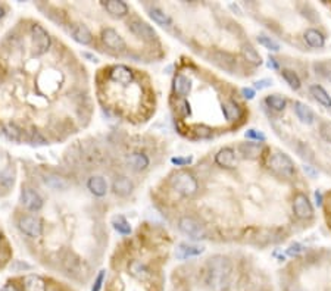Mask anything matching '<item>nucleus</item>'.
<instances>
[{
	"label": "nucleus",
	"instance_id": "1",
	"mask_svg": "<svg viewBox=\"0 0 331 291\" xmlns=\"http://www.w3.org/2000/svg\"><path fill=\"white\" fill-rule=\"evenodd\" d=\"M232 266L224 256H214L206 266V283L214 291H227L231 283Z\"/></svg>",
	"mask_w": 331,
	"mask_h": 291
},
{
	"label": "nucleus",
	"instance_id": "2",
	"mask_svg": "<svg viewBox=\"0 0 331 291\" xmlns=\"http://www.w3.org/2000/svg\"><path fill=\"white\" fill-rule=\"evenodd\" d=\"M171 184L174 190H177L183 195H193L199 190V183L196 177L189 171H178L177 174H174V177L171 178Z\"/></svg>",
	"mask_w": 331,
	"mask_h": 291
},
{
	"label": "nucleus",
	"instance_id": "3",
	"mask_svg": "<svg viewBox=\"0 0 331 291\" xmlns=\"http://www.w3.org/2000/svg\"><path fill=\"white\" fill-rule=\"evenodd\" d=\"M269 168L277 172L278 175H283L286 178H292L295 177L296 174V169H295V163L293 161L284 155V153H274L271 158H269V162H268Z\"/></svg>",
	"mask_w": 331,
	"mask_h": 291
},
{
	"label": "nucleus",
	"instance_id": "4",
	"mask_svg": "<svg viewBox=\"0 0 331 291\" xmlns=\"http://www.w3.org/2000/svg\"><path fill=\"white\" fill-rule=\"evenodd\" d=\"M178 226L183 234H186L187 237H190L193 240H202L206 237L205 226L192 216H183L178 222Z\"/></svg>",
	"mask_w": 331,
	"mask_h": 291
},
{
	"label": "nucleus",
	"instance_id": "5",
	"mask_svg": "<svg viewBox=\"0 0 331 291\" xmlns=\"http://www.w3.org/2000/svg\"><path fill=\"white\" fill-rule=\"evenodd\" d=\"M31 37H33V49H34V53L37 56L44 55L49 50V47H50V35H49V32L41 25L35 24L31 28Z\"/></svg>",
	"mask_w": 331,
	"mask_h": 291
},
{
	"label": "nucleus",
	"instance_id": "6",
	"mask_svg": "<svg viewBox=\"0 0 331 291\" xmlns=\"http://www.w3.org/2000/svg\"><path fill=\"white\" fill-rule=\"evenodd\" d=\"M18 228L21 229V232H24L25 235L31 237V238H35V237H40L41 232H43V224L38 218L35 216H31V215H27V216H22L18 222Z\"/></svg>",
	"mask_w": 331,
	"mask_h": 291
},
{
	"label": "nucleus",
	"instance_id": "7",
	"mask_svg": "<svg viewBox=\"0 0 331 291\" xmlns=\"http://www.w3.org/2000/svg\"><path fill=\"white\" fill-rule=\"evenodd\" d=\"M130 31L135 37H138L144 41H153L156 38V31L147 22L140 21V19H132L130 22Z\"/></svg>",
	"mask_w": 331,
	"mask_h": 291
},
{
	"label": "nucleus",
	"instance_id": "8",
	"mask_svg": "<svg viewBox=\"0 0 331 291\" xmlns=\"http://www.w3.org/2000/svg\"><path fill=\"white\" fill-rule=\"evenodd\" d=\"M109 77L113 83L121 84L124 87L134 83V72L125 65H115L113 68H110Z\"/></svg>",
	"mask_w": 331,
	"mask_h": 291
},
{
	"label": "nucleus",
	"instance_id": "9",
	"mask_svg": "<svg viewBox=\"0 0 331 291\" xmlns=\"http://www.w3.org/2000/svg\"><path fill=\"white\" fill-rule=\"evenodd\" d=\"M293 212L299 219H311L314 216V209L309 198L305 194H298L293 200Z\"/></svg>",
	"mask_w": 331,
	"mask_h": 291
},
{
	"label": "nucleus",
	"instance_id": "10",
	"mask_svg": "<svg viewBox=\"0 0 331 291\" xmlns=\"http://www.w3.org/2000/svg\"><path fill=\"white\" fill-rule=\"evenodd\" d=\"M215 163L225 168V169H234L237 166V158H235V152L231 147H224L215 155Z\"/></svg>",
	"mask_w": 331,
	"mask_h": 291
},
{
	"label": "nucleus",
	"instance_id": "11",
	"mask_svg": "<svg viewBox=\"0 0 331 291\" xmlns=\"http://www.w3.org/2000/svg\"><path fill=\"white\" fill-rule=\"evenodd\" d=\"M21 198H22V204L28 209V210H33V212H37L43 207V198L40 197V194L31 189H24L22 194H21Z\"/></svg>",
	"mask_w": 331,
	"mask_h": 291
},
{
	"label": "nucleus",
	"instance_id": "12",
	"mask_svg": "<svg viewBox=\"0 0 331 291\" xmlns=\"http://www.w3.org/2000/svg\"><path fill=\"white\" fill-rule=\"evenodd\" d=\"M102 41L112 49V50H124L125 49V41L124 38L113 30V28H105L102 31Z\"/></svg>",
	"mask_w": 331,
	"mask_h": 291
},
{
	"label": "nucleus",
	"instance_id": "13",
	"mask_svg": "<svg viewBox=\"0 0 331 291\" xmlns=\"http://www.w3.org/2000/svg\"><path fill=\"white\" fill-rule=\"evenodd\" d=\"M71 37L83 46H87L93 41V34L84 24H74L71 27Z\"/></svg>",
	"mask_w": 331,
	"mask_h": 291
},
{
	"label": "nucleus",
	"instance_id": "14",
	"mask_svg": "<svg viewBox=\"0 0 331 291\" xmlns=\"http://www.w3.org/2000/svg\"><path fill=\"white\" fill-rule=\"evenodd\" d=\"M103 7L109 12L112 16L115 18H122L128 13V6L125 1L121 0H108L103 1Z\"/></svg>",
	"mask_w": 331,
	"mask_h": 291
},
{
	"label": "nucleus",
	"instance_id": "15",
	"mask_svg": "<svg viewBox=\"0 0 331 291\" xmlns=\"http://www.w3.org/2000/svg\"><path fill=\"white\" fill-rule=\"evenodd\" d=\"M87 187L92 192V194H95L98 197H103L106 194V192H108V184H106L105 178L100 177V175L92 177L89 180V183H87Z\"/></svg>",
	"mask_w": 331,
	"mask_h": 291
},
{
	"label": "nucleus",
	"instance_id": "16",
	"mask_svg": "<svg viewBox=\"0 0 331 291\" xmlns=\"http://www.w3.org/2000/svg\"><path fill=\"white\" fill-rule=\"evenodd\" d=\"M305 41L315 49H320L326 44V37L321 31L315 30V28H309L305 31Z\"/></svg>",
	"mask_w": 331,
	"mask_h": 291
},
{
	"label": "nucleus",
	"instance_id": "17",
	"mask_svg": "<svg viewBox=\"0 0 331 291\" xmlns=\"http://www.w3.org/2000/svg\"><path fill=\"white\" fill-rule=\"evenodd\" d=\"M295 112L298 115V118L303 122V124H312L315 121V115L312 112V109L309 106H306L302 101H295Z\"/></svg>",
	"mask_w": 331,
	"mask_h": 291
},
{
	"label": "nucleus",
	"instance_id": "18",
	"mask_svg": "<svg viewBox=\"0 0 331 291\" xmlns=\"http://www.w3.org/2000/svg\"><path fill=\"white\" fill-rule=\"evenodd\" d=\"M127 162L137 172L144 171L149 166V158L144 153H132L127 158Z\"/></svg>",
	"mask_w": 331,
	"mask_h": 291
},
{
	"label": "nucleus",
	"instance_id": "19",
	"mask_svg": "<svg viewBox=\"0 0 331 291\" xmlns=\"http://www.w3.org/2000/svg\"><path fill=\"white\" fill-rule=\"evenodd\" d=\"M130 274H131L135 280H138V281H146V280H149V277H150V271H149V268H147L144 263L138 262V260H132V262L130 263Z\"/></svg>",
	"mask_w": 331,
	"mask_h": 291
},
{
	"label": "nucleus",
	"instance_id": "20",
	"mask_svg": "<svg viewBox=\"0 0 331 291\" xmlns=\"http://www.w3.org/2000/svg\"><path fill=\"white\" fill-rule=\"evenodd\" d=\"M222 113H224V116H225V119L227 121H237V119H240L241 118V109H240V106L235 103V101H232V100H228V101H225L224 104H222Z\"/></svg>",
	"mask_w": 331,
	"mask_h": 291
},
{
	"label": "nucleus",
	"instance_id": "21",
	"mask_svg": "<svg viewBox=\"0 0 331 291\" xmlns=\"http://www.w3.org/2000/svg\"><path fill=\"white\" fill-rule=\"evenodd\" d=\"M190 90H192V83H190V80H189L187 77L178 74V75L174 78V92H175L178 96L186 97L189 96Z\"/></svg>",
	"mask_w": 331,
	"mask_h": 291
},
{
	"label": "nucleus",
	"instance_id": "22",
	"mask_svg": "<svg viewBox=\"0 0 331 291\" xmlns=\"http://www.w3.org/2000/svg\"><path fill=\"white\" fill-rule=\"evenodd\" d=\"M203 253V247L199 246H190V244H180L175 255L178 259H187V258H193V256H199Z\"/></svg>",
	"mask_w": 331,
	"mask_h": 291
},
{
	"label": "nucleus",
	"instance_id": "23",
	"mask_svg": "<svg viewBox=\"0 0 331 291\" xmlns=\"http://www.w3.org/2000/svg\"><path fill=\"white\" fill-rule=\"evenodd\" d=\"M25 291H46V283L38 275H27L24 278Z\"/></svg>",
	"mask_w": 331,
	"mask_h": 291
},
{
	"label": "nucleus",
	"instance_id": "24",
	"mask_svg": "<svg viewBox=\"0 0 331 291\" xmlns=\"http://www.w3.org/2000/svg\"><path fill=\"white\" fill-rule=\"evenodd\" d=\"M132 183L130 181V178L127 177H119L113 181V193L118 195H128L132 192Z\"/></svg>",
	"mask_w": 331,
	"mask_h": 291
},
{
	"label": "nucleus",
	"instance_id": "25",
	"mask_svg": "<svg viewBox=\"0 0 331 291\" xmlns=\"http://www.w3.org/2000/svg\"><path fill=\"white\" fill-rule=\"evenodd\" d=\"M309 92H311V95L314 96V98L320 103V104H323L324 107H331V96L321 87V86H318V84H315V86H311V89H309Z\"/></svg>",
	"mask_w": 331,
	"mask_h": 291
},
{
	"label": "nucleus",
	"instance_id": "26",
	"mask_svg": "<svg viewBox=\"0 0 331 291\" xmlns=\"http://www.w3.org/2000/svg\"><path fill=\"white\" fill-rule=\"evenodd\" d=\"M149 15H150V18L156 22V24H159V25H162V27H169L171 24H172V19H171V16L168 15V13H165L162 9H159V7H152L150 10H149Z\"/></svg>",
	"mask_w": 331,
	"mask_h": 291
},
{
	"label": "nucleus",
	"instance_id": "27",
	"mask_svg": "<svg viewBox=\"0 0 331 291\" xmlns=\"http://www.w3.org/2000/svg\"><path fill=\"white\" fill-rule=\"evenodd\" d=\"M265 103H266V106H268L269 109H272V110H275V112H281V110H284V109H286V104H287L286 98L278 96V95L266 96Z\"/></svg>",
	"mask_w": 331,
	"mask_h": 291
},
{
	"label": "nucleus",
	"instance_id": "28",
	"mask_svg": "<svg viewBox=\"0 0 331 291\" xmlns=\"http://www.w3.org/2000/svg\"><path fill=\"white\" fill-rule=\"evenodd\" d=\"M241 53H243V56H244V59H246L247 62L253 64V65H261V64H262L261 56H259V53L256 52V49H255L253 46H250V44H244V46L241 47Z\"/></svg>",
	"mask_w": 331,
	"mask_h": 291
},
{
	"label": "nucleus",
	"instance_id": "29",
	"mask_svg": "<svg viewBox=\"0 0 331 291\" xmlns=\"http://www.w3.org/2000/svg\"><path fill=\"white\" fill-rule=\"evenodd\" d=\"M281 75H283V78L286 80V83H287L293 90H299V89H300L302 83H300L299 75H298L295 71H292V69H283Z\"/></svg>",
	"mask_w": 331,
	"mask_h": 291
},
{
	"label": "nucleus",
	"instance_id": "30",
	"mask_svg": "<svg viewBox=\"0 0 331 291\" xmlns=\"http://www.w3.org/2000/svg\"><path fill=\"white\" fill-rule=\"evenodd\" d=\"M3 132H4V135L9 138V140H13V141H19L21 140V128H18L15 124H12V122H9V124H6L4 125V128H3Z\"/></svg>",
	"mask_w": 331,
	"mask_h": 291
},
{
	"label": "nucleus",
	"instance_id": "31",
	"mask_svg": "<svg viewBox=\"0 0 331 291\" xmlns=\"http://www.w3.org/2000/svg\"><path fill=\"white\" fill-rule=\"evenodd\" d=\"M240 152H241V155L244 156V158H256L259 153H261V149H259V146H256V144H252V143H246V144H241L240 146Z\"/></svg>",
	"mask_w": 331,
	"mask_h": 291
},
{
	"label": "nucleus",
	"instance_id": "32",
	"mask_svg": "<svg viewBox=\"0 0 331 291\" xmlns=\"http://www.w3.org/2000/svg\"><path fill=\"white\" fill-rule=\"evenodd\" d=\"M113 228H115L119 234H124V235L131 234V225H130L122 216L115 218V221H113Z\"/></svg>",
	"mask_w": 331,
	"mask_h": 291
},
{
	"label": "nucleus",
	"instance_id": "33",
	"mask_svg": "<svg viewBox=\"0 0 331 291\" xmlns=\"http://www.w3.org/2000/svg\"><path fill=\"white\" fill-rule=\"evenodd\" d=\"M258 41H259V44H262L265 49H268V50H271V52H278V50H280V44H278L275 40H272L271 37L259 35V37H258Z\"/></svg>",
	"mask_w": 331,
	"mask_h": 291
},
{
	"label": "nucleus",
	"instance_id": "34",
	"mask_svg": "<svg viewBox=\"0 0 331 291\" xmlns=\"http://www.w3.org/2000/svg\"><path fill=\"white\" fill-rule=\"evenodd\" d=\"M46 183L55 190H65L68 187V183L59 177H49V178H46Z\"/></svg>",
	"mask_w": 331,
	"mask_h": 291
},
{
	"label": "nucleus",
	"instance_id": "35",
	"mask_svg": "<svg viewBox=\"0 0 331 291\" xmlns=\"http://www.w3.org/2000/svg\"><path fill=\"white\" fill-rule=\"evenodd\" d=\"M314 68H315L317 74L323 75V77H324V78H327V80H331V65L329 64V62L315 64V65H314Z\"/></svg>",
	"mask_w": 331,
	"mask_h": 291
},
{
	"label": "nucleus",
	"instance_id": "36",
	"mask_svg": "<svg viewBox=\"0 0 331 291\" xmlns=\"http://www.w3.org/2000/svg\"><path fill=\"white\" fill-rule=\"evenodd\" d=\"M244 135H246V138H249V140H255V141H264V140H265V135H264L261 131L253 129V128L247 129V131L244 132Z\"/></svg>",
	"mask_w": 331,
	"mask_h": 291
},
{
	"label": "nucleus",
	"instance_id": "37",
	"mask_svg": "<svg viewBox=\"0 0 331 291\" xmlns=\"http://www.w3.org/2000/svg\"><path fill=\"white\" fill-rule=\"evenodd\" d=\"M320 134H321V137H323L326 141L331 143V122H323V124H321V127H320Z\"/></svg>",
	"mask_w": 331,
	"mask_h": 291
},
{
	"label": "nucleus",
	"instance_id": "38",
	"mask_svg": "<svg viewBox=\"0 0 331 291\" xmlns=\"http://www.w3.org/2000/svg\"><path fill=\"white\" fill-rule=\"evenodd\" d=\"M303 252H305V246H302V244H299V243H295V244H292V246L287 249L289 256H293V258L302 255Z\"/></svg>",
	"mask_w": 331,
	"mask_h": 291
},
{
	"label": "nucleus",
	"instance_id": "39",
	"mask_svg": "<svg viewBox=\"0 0 331 291\" xmlns=\"http://www.w3.org/2000/svg\"><path fill=\"white\" fill-rule=\"evenodd\" d=\"M0 183H1L3 186H6V187H9V186L13 184V178H12V174H10L9 169L3 171V172L0 174Z\"/></svg>",
	"mask_w": 331,
	"mask_h": 291
},
{
	"label": "nucleus",
	"instance_id": "40",
	"mask_svg": "<svg viewBox=\"0 0 331 291\" xmlns=\"http://www.w3.org/2000/svg\"><path fill=\"white\" fill-rule=\"evenodd\" d=\"M103 281H105V271H100L96 281H95V286H93V291H100L102 290V286H103Z\"/></svg>",
	"mask_w": 331,
	"mask_h": 291
},
{
	"label": "nucleus",
	"instance_id": "41",
	"mask_svg": "<svg viewBox=\"0 0 331 291\" xmlns=\"http://www.w3.org/2000/svg\"><path fill=\"white\" fill-rule=\"evenodd\" d=\"M171 162L177 166H184V165L192 163V158H172Z\"/></svg>",
	"mask_w": 331,
	"mask_h": 291
},
{
	"label": "nucleus",
	"instance_id": "42",
	"mask_svg": "<svg viewBox=\"0 0 331 291\" xmlns=\"http://www.w3.org/2000/svg\"><path fill=\"white\" fill-rule=\"evenodd\" d=\"M272 83H271V80H259V81H256L255 83V87L258 89V90H264V89H266V87H269Z\"/></svg>",
	"mask_w": 331,
	"mask_h": 291
},
{
	"label": "nucleus",
	"instance_id": "43",
	"mask_svg": "<svg viewBox=\"0 0 331 291\" xmlns=\"http://www.w3.org/2000/svg\"><path fill=\"white\" fill-rule=\"evenodd\" d=\"M241 95H243L244 98L252 100V98L255 97V90H253V89H249V87H244V89H241Z\"/></svg>",
	"mask_w": 331,
	"mask_h": 291
},
{
	"label": "nucleus",
	"instance_id": "44",
	"mask_svg": "<svg viewBox=\"0 0 331 291\" xmlns=\"http://www.w3.org/2000/svg\"><path fill=\"white\" fill-rule=\"evenodd\" d=\"M303 171H305L308 175H311V177H317V171H315L311 165H305V166H303Z\"/></svg>",
	"mask_w": 331,
	"mask_h": 291
},
{
	"label": "nucleus",
	"instance_id": "45",
	"mask_svg": "<svg viewBox=\"0 0 331 291\" xmlns=\"http://www.w3.org/2000/svg\"><path fill=\"white\" fill-rule=\"evenodd\" d=\"M268 66H269V68H272V69H278V64H277V62H275V59H272V58L269 59Z\"/></svg>",
	"mask_w": 331,
	"mask_h": 291
},
{
	"label": "nucleus",
	"instance_id": "46",
	"mask_svg": "<svg viewBox=\"0 0 331 291\" xmlns=\"http://www.w3.org/2000/svg\"><path fill=\"white\" fill-rule=\"evenodd\" d=\"M1 291H18L13 286H10V284H7V286H4L3 289H1Z\"/></svg>",
	"mask_w": 331,
	"mask_h": 291
},
{
	"label": "nucleus",
	"instance_id": "47",
	"mask_svg": "<svg viewBox=\"0 0 331 291\" xmlns=\"http://www.w3.org/2000/svg\"><path fill=\"white\" fill-rule=\"evenodd\" d=\"M315 197H317V203H318V204H321V203H323V201H321V200H323L321 193H318V192H317V193H315Z\"/></svg>",
	"mask_w": 331,
	"mask_h": 291
},
{
	"label": "nucleus",
	"instance_id": "48",
	"mask_svg": "<svg viewBox=\"0 0 331 291\" xmlns=\"http://www.w3.org/2000/svg\"><path fill=\"white\" fill-rule=\"evenodd\" d=\"M84 56L89 58V59H92L93 62H98V58H96V56H92V55H89V53H84Z\"/></svg>",
	"mask_w": 331,
	"mask_h": 291
},
{
	"label": "nucleus",
	"instance_id": "49",
	"mask_svg": "<svg viewBox=\"0 0 331 291\" xmlns=\"http://www.w3.org/2000/svg\"><path fill=\"white\" fill-rule=\"evenodd\" d=\"M3 15H4V10H3V9H1V7H0V18H1V16H3Z\"/></svg>",
	"mask_w": 331,
	"mask_h": 291
}]
</instances>
